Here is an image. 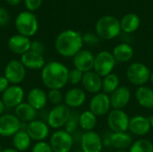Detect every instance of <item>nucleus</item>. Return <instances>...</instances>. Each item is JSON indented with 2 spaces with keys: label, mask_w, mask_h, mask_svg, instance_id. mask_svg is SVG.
I'll list each match as a JSON object with an SVG mask.
<instances>
[{
  "label": "nucleus",
  "mask_w": 153,
  "mask_h": 152,
  "mask_svg": "<svg viewBox=\"0 0 153 152\" xmlns=\"http://www.w3.org/2000/svg\"><path fill=\"white\" fill-rule=\"evenodd\" d=\"M133 144V137L127 132L110 133V146L116 150H127Z\"/></svg>",
  "instance_id": "393cba45"
},
{
  "label": "nucleus",
  "mask_w": 153,
  "mask_h": 152,
  "mask_svg": "<svg viewBox=\"0 0 153 152\" xmlns=\"http://www.w3.org/2000/svg\"><path fill=\"white\" fill-rule=\"evenodd\" d=\"M89 108V110L92 112L97 117L108 115L111 108L109 95L102 91L93 95L90 100Z\"/></svg>",
  "instance_id": "f8f14e48"
},
{
  "label": "nucleus",
  "mask_w": 153,
  "mask_h": 152,
  "mask_svg": "<svg viewBox=\"0 0 153 152\" xmlns=\"http://www.w3.org/2000/svg\"><path fill=\"white\" fill-rule=\"evenodd\" d=\"M30 50L33 52H36L38 54L43 55L45 52V47L43 45V43L39 40H34L31 42V46H30Z\"/></svg>",
  "instance_id": "4c0bfd02"
},
{
  "label": "nucleus",
  "mask_w": 153,
  "mask_h": 152,
  "mask_svg": "<svg viewBox=\"0 0 153 152\" xmlns=\"http://www.w3.org/2000/svg\"><path fill=\"white\" fill-rule=\"evenodd\" d=\"M14 25L18 33L27 38L34 36L39 29L37 17L30 12H22L19 13L15 19Z\"/></svg>",
  "instance_id": "20e7f679"
},
{
  "label": "nucleus",
  "mask_w": 153,
  "mask_h": 152,
  "mask_svg": "<svg viewBox=\"0 0 153 152\" xmlns=\"http://www.w3.org/2000/svg\"><path fill=\"white\" fill-rule=\"evenodd\" d=\"M64 96L61 90H49L48 92V99L54 106L64 104Z\"/></svg>",
  "instance_id": "72a5a7b5"
},
{
  "label": "nucleus",
  "mask_w": 153,
  "mask_h": 152,
  "mask_svg": "<svg viewBox=\"0 0 153 152\" xmlns=\"http://www.w3.org/2000/svg\"><path fill=\"white\" fill-rule=\"evenodd\" d=\"M130 118L123 109H112L108 114L107 124L111 133L127 132Z\"/></svg>",
  "instance_id": "1a4fd4ad"
},
{
  "label": "nucleus",
  "mask_w": 153,
  "mask_h": 152,
  "mask_svg": "<svg viewBox=\"0 0 153 152\" xmlns=\"http://www.w3.org/2000/svg\"><path fill=\"white\" fill-rule=\"evenodd\" d=\"M5 1L11 5H17L21 3L22 0H5Z\"/></svg>",
  "instance_id": "79ce46f5"
},
{
  "label": "nucleus",
  "mask_w": 153,
  "mask_h": 152,
  "mask_svg": "<svg viewBox=\"0 0 153 152\" xmlns=\"http://www.w3.org/2000/svg\"><path fill=\"white\" fill-rule=\"evenodd\" d=\"M74 152H83V151H82L81 149H79V150H76V151H74Z\"/></svg>",
  "instance_id": "09e8293b"
},
{
  "label": "nucleus",
  "mask_w": 153,
  "mask_h": 152,
  "mask_svg": "<svg viewBox=\"0 0 153 152\" xmlns=\"http://www.w3.org/2000/svg\"><path fill=\"white\" fill-rule=\"evenodd\" d=\"M26 132L32 141L36 142H45L49 136L50 127L46 121L35 119L30 123L26 124Z\"/></svg>",
  "instance_id": "ddd939ff"
},
{
  "label": "nucleus",
  "mask_w": 153,
  "mask_h": 152,
  "mask_svg": "<svg viewBox=\"0 0 153 152\" xmlns=\"http://www.w3.org/2000/svg\"><path fill=\"white\" fill-rule=\"evenodd\" d=\"M95 56L87 49H82L73 57V64L75 69H78L82 73H87L93 71Z\"/></svg>",
  "instance_id": "dca6fc26"
},
{
  "label": "nucleus",
  "mask_w": 153,
  "mask_h": 152,
  "mask_svg": "<svg viewBox=\"0 0 153 152\" xmlns=\"http://www.w3.org/2000/svg\"><path fill=\"white\" fill-rule=\"evenodd\" d=\"M82 85L85 91L95 95L102 90V77L97 74L94 71L84 73Z\"/></svg>",
  "instance_id": "412c9836"
},
{
  "label": "nucleus",
  "mask_w": 153,
  "mask_h": 152,
  "mask_svg": "<svg viewBox=\"0 0 153 152\" xmlns=\"http://www.w3.org/2000/svg\"><path fill=\"white\" fill-rule=\"evenodd\" d=\"M25 97L24 90L20 85L11 84L2 94L1 99L8 108H15L17 106L23 102Z\"/></svg>",
  "instance_id": "9b49d317"
},
{
  "label": "nucleus",
  "mask_w": 153,
  "mask_h": 152,
  "mask_svg": "<svg viewBox=\"0 0 153 152\" xmlns=\"http://www.w3.org/2000/svg\"><path fill=\"white\" fill-rule=\"evenodd\" d=\"M87 96L83 89L74 87L69 89L64 96V104L71 109L81 108L86 101Z\"/></svg>",
  "instance_id": "f3484780"
},
{
  "label": "nucleus",
  "mask_w": 153,
  "mask_h": 152,
  "mask_svg": "<svg viewBox=\"0 0 153 152\" xmlns=\"http://www.w3.org/2000/svg\"><path fill=\"white\" fill-rule=\"evenodd\" d=\"M10 85L8 80L4 75H0V94H2Z\"/></svg>",
  "instance_id": "a19ab883"
},
{
  "label": "nucleus",
  "mask_w": 153,
  "mask_h": 152,
  "mask_svg": "<svg viewBox=\"0 0 153 152\" xmlns=\"http://www.w3.org/2000/svg\"><path fill=\"white\" fill-rule=\"evenodd\" d=\"M71 111V108H69L65 104L54 106V108H51L50 111L48 112L46 122L48 123L50 128L59 130L65 127V124L67 123L70 117Z\"/></svg>",
  "instance_id": "423d86ee"
},
{
  "label": "nucleus",
  "mask_w": 153,
  "mask_h": 152,
  "mask_svg": "<svg viewBox=\"0 0 153 152\" xmlns=\"http://www.w3.org/2000/svg\"><path fill=\"white\" fill-rule=\"evenodd\" d=\"M141 24L140 17L134 13L126 14L120 21L121 30L126 33H133L136 31Z\"/></svg>",
  "instance_id": "c85d7f7f"
},
{
  "label": "nucleus",
  "mask_w": 153,
  "mask_h": 152,
  "mask_svg": "<svg viewBox=\"0 0 153 152\" xmlns=\"http://www.w3.org/2000/svg\"><path fill=\"white\" fill-rule=\"evenodd\" d=\"M22 123L14 114H3L0 116V136L13 137L22 129Z\"/></svg>",
  "instance_id": "4468645a"
},
{
  "label": "nucleus",
  "mask_w": 153,
  "mask_h": 152,
  "mask_svg": "<svg viewBox=\"0 0 153 152\" xmlns=\"http://www.w3.org/2000/svg\"><path fill=\"white\" fill-rule=\"evenodd\" d=\"M131 90L127 86H119L109 95L112 109H123L131 100Z\"/></svg>",
  "instance_id": "a211bd4d"
},
{
  "label": "nucleus",
  "mask_w": 153,
  "mask_h": 152,
  "mask_svg": "<svg viewBox=\"0 0 153 152\" xmlns=\"http://www.w3.org/2000/svg\"><path fill=\"white\" fill-rule=\"evenodd\" d=\"M120 21L115 16L104 15L96 23V33L100 39L106 40L113 39L120 34Z\"/></svg>",
  "instance_id": "7ed1b4c3"
},
{
  "label": "nucleus",
  "mask_w": 153,
  "mask_h": 152,
  "mask_svg": "<svg viewBox=\"0 0 153 152\" xmlns=\"http://www.w3.org/2000/svg\"><path fill=\"white\" fill-rule=\"evenodd\" d=\"M12 142H13V148L16 151L24 152L28 151V149L30 147L32 140L29 136L28 133L26 132V129H23L22 125V129L13 136Z\"/></svg>",
  "instance_id": "cd10ccee"
},
{
  "label": "nucleus",
  "mask_w": 153,
  "mask_h": 152,
  "mask_svg": "<svg viewBox=\"0 0 153 152\" xmlns=\"http://www.w3.org/2000/svg\"><path fill=\"white\" fill-rule=\"evenodd\" d=\"M82 39H83V43H87V44H90V45H94L96 43L99 42V37L98 35H94V34H91V33H87L85 34L84 36H82Z\"/></svg>",
  "instance_id": "ea45409f"
},
{
  "label": "nucleus",
  "mask_w": 153,
  "mask_h": 152,
  "mask_svg": "<svg viewBox=\"0 0 153 152\" xmlns=\"http://www.w3.org/2000/svg\"><path fill=\"white\" fill-rule=\"evenodd\" d=\"M117 61L115 60L111 52L103 50L99 52L94 58L93 71L100 77H105L108 74L113 73Z\"/></svg>",
  "instance_id": "6e6552de"
},
{
  "label": "nucleus",
  "mask_w": 153,
  "mask_h": 152,
  "mask_svg": "<svg viewBox=\"0 0 153 152\" xmlns=\"http://www.w3.org/2000/svg\"><path fill=\"white\" fill-rule=\"evenodd\" d=\"M31 152H54L50 144L47 142H38L31 148Z\"/></svg>",
  "instance_id": "c9c22d12"
},
{
  "label": "nucleus",
  "mask_w": 153,
  "mask_h": 152,
  "mask_svg": "<svg viewBox=\"0 0 153 152\" xmlns=\"http://www.w3.org/2000/svg\"><path fill=\"white\" fill-rule=\"evenodd\" d=\"M116 152H129L127 150H117Z\"/></svg>",
  "instance_id": "de8ad7c7"
},
{
  "label": "nucleus",
  "mask_w": 153,
  "mask_h": 152,
  "mask_svg": "<svg viewBox=\"0 0 153 152\" xmlns=\"http://www.w3.org/2000/svg\"><path fill=\"white\" fill-rule=\"evenodd\" d=\"M26 70L21 60L13 59L6 64L4 70V76L8 80L10 84L19 85L26 77Z\"/></svg>",
  "instance_id": "9d476101"
},
{
  "label": "nucleus",
  "mask_w": 153,
  "mask_h": 152,
  "mask_svg": "<svg viewBox=\"0 0 153 152\" xmlns=\"http://www.w3.org/2000/svg\"><path fill=\"white\" fill-rule=\"evenodd\" d=\"M97 116L90 110H85L80 114L79 117V127L85 133L93 131L97 125Z\"/></svg>",
  "instance_id": "c756f323"
},
{
  "label": "nucleus",
  "mask_w": 153,
  "mask_h": 152,
  "mask_svg": "<svg viewBox=\"0 0 153 152\" xmlns=\"http://www.w3.org/2000/svg\"><path fill=\"white\" fill-rule=\"evenodd\" d=\"M7 46L9 50L13 54L22 56L23 54L30 50L31 41L30 38H27L20 34H16L13 35L9 39Z\"/></svg>",
  "instance_id": "4be33fe9"
},
{
  "label": "nucleus",
  "mask_w": 153,
  "mask_h": 152,
  "mask_svg": "<svg viewBox=\"0 0 153 152\" xmlns=\"http://www.w3.org/2000/svg\"><path fill=\"white\" fill-rule=\"evenodd\" d=\"M152 72L148 66L143 63L135 62L131 64L126 69V78L134 86H144L150 81Z\"/></svg>",
  "instance_id": "39448f33"
},
{
  "label": "nucleus",
  "mask_w": 153,
  "mask_h": 152,
  "mask_svg": "<svg viewBox=\"0 0 153 152\" xmlns=\"http://www.w3.org/2000/svg\"><path fill=\"white\" fill-rule=\"evenodd\" d=\"M10 21V15L8 12L3 8L0 7V26H4L6 25Z\"/></svg>",
  "instance_id": "58836bf2"
},
{
  "label": "nucleus",
  "mask_w": 153,
  "mask_h": 152,
  "mask_svg": "<svg viewBox=\"0 0 153 152\" xmlns=\"http://www.w3.org/2000/svg\"><path fill=\"white\" fill-rule=\"evenodd\" d=\"M82 36L74 30H65L60 32L55 41L56 50L64 57H74L82 50Z\"/></svg>",
  "instance_id": "f03ea898"
},
{
  "label": "nucleus",
  "mask_w": 153,
  "mask_h": 152,
  "mask_svg": "<svg viewBox=\"0 0 153 152\" xmlns=\"http://www.w3.org/2000/svg\"><path fill=\"white\" fill-rule=\"evenodd\" d=\"M82 76H83V73H82L78 69L74 68L69 71L68 83H70L71 85H74V86L78 85V84L82 83Z\"/></svg>",
  "instance_id": "f704fd0d"
},
{
  "label": "nucleus",
  "mask_w": 153,
  "mask_h": 152,
  "mask_svg": "<svg viewBox=\"0 0 153 152\" xmlns=\"http://www.w3.org/2000/svg\"><path fill=\"white\" fill-rule=\"evenodd\" d=\"M150 122H151V126H152V128H153V116L150 117Z\"/></svg>",
  "instance_id": "a18cd8bd"
},
{
  "label": "nucleus",
  "mask_w": 153,
  "mask_h": 152,
  "mask_svg": "<svg viewBox=\"0 0 153 152\" xmlns=\"http://www.w3.org/2000/svg\"><path fill=\"white\" fill-rule=\"evenodd\" d=\"M79 117H80V113H78L75 110H72L70 117L67 123L65 124L64 130H65L70 134H74V133H76L79 128Z\"/></svg>",
  "instance_id": "473e14b6"
},
{
  "label": "nucleus",
  "mask_w": 153,
  "mask_h": 152,
  "mask_svg": "<svg viewBox=\"0 0 153 152\" xmlns=\"http://www.w3.org/2000/svg\"><path fill=\"white\" fill-rule=\"evenodd\" d=\"M150 81H151V82L153 84V72L151 73V77H150Z\"/></svg>",
  "instance_id": "49530a36"
},
{
  "label": "nucleus",
  "mask_w": 153,
  "mask_h": 152,
  "mask_svg": "<svg viewBox=\"0 0 153 152\" xmlns=\"http://www.w3.org/2000/svg\"><path fill=\"white\" fill-rule=\"evenodd\" d=\"M4 109H5V106L4 105L1 98H0V116H2L3 114H4Z\"/></svg>",
  "instance_id": "37998d69"
},
{
  "label": "nucleus",
  "mask_w": 153,
  "mask_h": 152,
  "mask_svg": "<svg viewBox=\"0 0 153 152\" xmlns=\"http://www.w3.org/2000/svg\"><path fill=\"white\" fill-rule=\"evenodd\" d=\"M26 99V102L37 111L42 110L48 102V93L41 88L38 87L32 88L29 90Z\"/></svg>",
  "instance_id": "aec40b11"
},
{
  "label": "nucleus",
  "mask_w": 153,
  "mask_h": 152,
  "mask_svg": "<svg viewBox=\"0 0 153 152\" xmlns=\"http://www.w3.org/2000/svg\"><path fill=\"white\" fill-rule=\"evenodd\" d=\"M120 86V80L117 74L111 73L102 79V92L110 95Z\"/></svg>",
  "instance_id": "7c9ffc66"
},
{
  "label": "nucleus",
  "mask_w": 153,
  "mask_h": 152,
  "mask_svg": "<svg viewBox=\"0 0 153 152\" xmlns=\"http://www.w3.org/2000/svg\"><path fill=\"white\" fill-rule=\"evenodd\" d=\"M152 129L150 118L142 115H137L130 118L128 130L135 136H144Z\"/></svg>",
  "instance_id": "6ab92c4d"
},
{
  "label": "nucleus",
  "mask_w": 153,
  "mask_h": 152,
  "mask_svg": "<svg viewBox=\"0 0 153 152\" xmlns=\"http://www.w3.org/2000/svg\"><path fill=\"white\" fill-rule=\"evenodd\" d=\"M2 152H20L18 151H16L14 148H7V149H4V150H3Z\"/></svg>",
  "instance_id": "c03bdc74"
},
{
  "label": "nucleus",
  "mask_w": 153,
  "mask_h": 152,
  "mask_svg": "<svg viewBox=\"0 0 153 152\" xmlns=\"http://www.w3.org/2000/svg\"><path fill=\"white\" fill-rule=\"evenodd\" d=\"M14 115L22 124H29L31 121L37 119L38 111L35 110L27 102L23 101L14 108Z\"/></svg>",
  "instance_id": "b1692460"
},
{
  "label": "nucleus",
  "mask_w": 153,
  "mask_h": 152,
  "mask_svg": "<svg viewBox=\"0 0 153 152\" xmlns=\"http://www.w3.org/2000/svg\"><path fill=\"white\" fill-rule=\"evenodd\" d=\"M112 55L117 62L126 63L132 60L134 55V51L131 45L127 43H120L114 47Z\"/></svg>",
  "instance_id": "bb28decb"
},
{
  "label": "nucleus",
  "mask_w": 153,
  "mask_h": 152,
  "mask_svg": "<svg viewBox=\"0 0 153 152\" xmlns=\"http://www.w3.org/2000/svg\"><path fill=\"white\" fill-rule=\"evenodd\" d=\"M69 71L67 66L61 62H48L41 70V82L48 90H62L68 83Z\"/></svg>",
  "instance_id": "f257e3e1"
},
{
  "label": "nucleus",
  "mask_w": 153,
  "mask_h": 152,
  "mask_svg": "<svg viewBox=\"0 0 153 152\" xmlns=\"http://www.w3.org/2000/svg\"><path fill=\"white\" fill-rule=\"evenodd\" d=\"M135 99L142 108H153V89L145 85L138 87L135 90Z\"/></svg>",
  "instance_id": "a878e982"
},
{
  "label": "nucleus",
  "mask_w": 153,
  "mask_h": 152,
  "mask_svg": "<svg viewBox=\"0 0 153 152\" xmlns=\"http://www.w3.org/2000/svg\"><path fill=\"white\" fill-rule=\"evenodd\" d=\"M80 143L83 152H101L104 146L102 137L94 131L83 133Z\"/></svg>",
  "instance_id": "2eb2a0df"
},
{
  "label": "nucleus",
  "mask_w": 153,
  "mask_h": 152,
  "mask_svg": "<svg viewBox=\"0 0 153 152\" xmlns=\"http://www.w3.org/2000/svg\"><path fill=\"white\" fill-rule=\"evenodd\" d=\"M129 152H153V143L147 139H139L133 142Z\"/></svg>",
  "instance_id": "2f4dec72"
},
{
  "label": "nucleus",
  "mask_w": 153,
  "mask_h": 152,
  "mask_svg": "<svg viewBox=\"0 0 153 152\" xmlns=\"http://www.w3.org/2000/svg\"><path fill=\"white\" fill-rule=\"evenodd\" d=\"M21 62L26 69L32 71L42 70V68L46 65L43 55L38 54L31 50L21 56Z\"/></svg>",
  "instance_id": "5701e85b"
},
{
  "label": "nucleus",
  "mask_w": 153,
  "mask_h": 152,
  "mask_svg": "<svg viewBox=\"0 0 153 152\" xmlns=\"http://www.w3.org/2000/svg\"><path fill=\"white\" fill-rule=\"evenodd\" d=\"M48 143L54 152H71L74 141L72 134L64 129H59L50 135Z\"/></svg>",
  "instance_id": "0eeeda50"
},
{
  "label": "nucleus",
  "mask_w": 153,
  "mask_h": 152,
  "mask_svg": "<svg viewBox=\"0 0 153 152\" xmlns=\"http://www.w3.org/2000/svg\"><path fill=\"white\" fill-rule=\"evenodd\" d=\"M3 151V149H2V147H1V145H0V152H2Z\"/></svg>",
  "instance_id": "8fccbe9b"
},
{
  "label": "nucleus",
  "mask_w": 153,
  "mask_h": 152,
  "mask_svg": "<svg viewBox=\"0 0 153 152\" xmlns=\"http://www.w3.org/2000/svg\"><path fill=\"white\" fill-rule=\"evenodd\" d=\"M43 0H24L25 6L29 11H35L40 7Z\"/></svg>",
  "instance_id": "e433bc0d"
}]
</instances>
